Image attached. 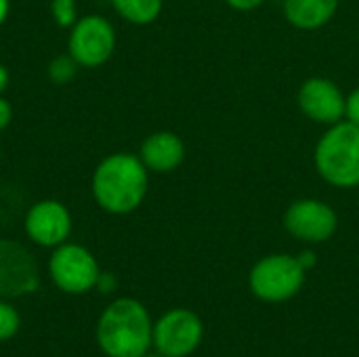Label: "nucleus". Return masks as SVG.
Returning <instances> with one entry per match:
<instances>
[{"mask_svg": "<svg viewBox=\"0 0 359 357\" xmlns=\"http://www.w3.org/2000/svg\"><path fill=\"white\" fill-rule=\"evenodd\" d=\"M149 189V170L139 156L118 151L103 158L90 179V191L101 210L128 215L137 210Z\"/></svg>", "mask_w": 359, "mask_h": 357, "instance_id": "obj_1", "label": "nucleus"}, {"mask_svg": "<svg viewBox=\"0 0 359 357\" xmlns=\"http://www.w3.org/2000/svg\"><path fill=\"white\" fill-rule=\"evenodd\" d=\"M97 343L107 357H141L154 347V322L130 297L111 301L97 322Z\"/></svg>", "mask_w": 359, "mask_h": 357, "instance_id": "obj_2", "label": "nucleus"}, {"mask_svg": "<svg viewBox=\"0 0 359 357\" xmlns=\"http://www.w3.org/2000/svg\"><path fill=\"white\" fill-rule=\"evenodd\" d=\"M320 177L341 189L359 185V126L347 120L332 124L316 145L313 154Z\"/></svg>", "mask_w": 359, "mask_h": 357, "instance_id": "obj_3", "label": "nucleus"}, {"mask_svg": "<svg viewBox=\"0 0 359 357\" xmlns=\"http://www.w3.org/2000/svg\"><path fill=\"white\" fill-rule=\"evenodd\" d=\"M307 269L292 255H269L248 276V286L259 301L284 303L297 297L305 284Z\"/></svg>", "mask_w": 359, "mask_h": 357, "instance_id": "obj_4", "label": "nucleus"}, {"mask_svg": "<svg viewBox=\"0 0 359 357\" xmlns=\"http://www.w3.org/2000/svg\"><path fill=\"white\" fill-rule=\"evenodd\" d=\"M48 276L61 292L84 295L97 288L101 269L88 248L63 242L61 246L53 248L48 259Z\"/></svg>", "mask_w": 359, "mask_h": 357, "instance_id": "obj_5", "label": "nucleus"}, {"mask_svg": "<svg viewBox=\"0 0 359 357\" xmlns=\"http://www.w3.org/2000/svg\"><path fill=\"white\" fill-rule=\"evenodd\" d=\"M116 50V29L101 15H84L69 27L67 53L80 67H99Z\"/></svg>", "mask_w": 359, "mask_h": 357, "instance_id": "obj_6", "label": "nucleus"}, {"mask_svg": "<svg viewBox=\"0 0 359 357\" xmlns=\"http://www.w3.org/2000/svg\"><path fill=\"white\" fill-rule=\"evenodd\" d=\"M204 339V324L191 309H170L154 324V347L162 357L191 356Z\"/></svg>", "mask_w": 359, "mask_h": 357, "instance_id": "obj_7", "label": "nucleus"}, {"mask_svg": "<svg viewBox=\"0 0 359 357\" xmlns=\"http://www.w3.org/2000/svg\"><path fill=\"white\" fill-rule=\"evenodd\" d=\"M284 227L292 238L301 242L320 244V242L330 240L337 234L339 217L334 208L328 206L326 202L305 198L288 206L284 215Z\"/></svg>", "mask_w": 359, "mask_h": 357, "instance_id": "obj_8", "label": "nucleus"}, {"mask_svg": "<svg viewBox=\"0 0 359 357\" xmlns=\"http://www.w3.org/2000/svg\"><path fill=\"white\" fill-rule=\"evenodd\" d=\"M40 274L32 252L13 240L0 238V297L17 299L34 292Z\"/></svg>", "mask_w": 359, "mask_h": 357, "instance_id": "obj_9", "label": "nucleus"}, {"mask_svg": "<svg viewBox=\"0 0 359 357\" xmlns=\"http://www.w3.org/2000/svg\"><path fill=\"white\" fill-rule=\"evenodd\" d=\"M23 229L36 246L57 248L72 234V215L59 200H40L25 213Z\"/></svg>", "mask_w": 359, "mask_h": 357, "instance_id": "obj_10", "label": "nucleus"}, {"mask_svg": "<svg viewBox=\"0 0 359 357\" xmlns=\"http://www.w3.org/2000/svg\"><path fill=\"white\" fill-rule=\"evenodd\" d=\"M345 95L326 78H309L299 88L301 112L318 124H337L345 118Z\"/></svg>", "mask_w": 359, "mask_h": 357, "instance_id": "obj_11", "label": "nucleus"}, {"mask_svg": "<svg viewBox=\"0 0 359 357\" xmlns=\"http://www.w3.org/2000/svg\"><path fill=\"white\" fill-rule=\"evenodd\" d=\"M139 158L147 170L166 175V173L177 170L183 164L185 145L179 135H175L170 130H158V133H151L143 141Z\"/></svg>", "mask_w": 359, "mask_h": 357, "instance_id": "obj_12", "label": "nucleus"}, {"mask_svg": "<svg viewBox=\"0 0 359 357\" xmlns=\"http://www.w3.org/2000/svg\"><path fill=\"white\" fill-rule=\"evenodd\" d=\"M341 0H284V17L297 29H320L339 11Z\"/></svg>", "mask_w": 359, "mask_h": 357, "instance_id": "obj_13", "label": "nucleus"}, {"mask_svg": "<svg viewBox=\"0 0 359 357\" xmlns=\"http://www.w3.org/2000/svg\"><path fill=\"white\" fill-rule=\"evenodd\" d=\"M114 11L133 25L154 23L164 6V0H111Z\"/></svg>", "mask_w": 359, "mask_h": 357, "instance_id": "obj_14", "label": "nucleus"}, {"mask_svg": "<svg viewBox=\"0 0 359 357\" xmlns=\"http://www.w3.org/2000/svg\"><path fill=\"white\" fill-rule=\"evenodd\" d=\"M78 61L67 53V55H59L55 57L50 63H48V78L55 82V84H67L74 80V76L78 74Z\"/></svg>", "mask_w": 359, "mask_h": 357, "instance_id": "obj_15", "label": "nucleus"}, {"mask_svg": "<svg viewBox=\"0 0 359 357\" xmlns=\"http://www.w3.org/2000/svg\"><path fill=\"white\" fill-rule=\"evenodd\" d=\"M50 13L59 27H72L78 21L76 0H50Z\"/></svg>", "mask_w": 359, "mask_h": 357, "instance_id": "obj_16", "label": "nucleus"}, {"mask_svg": "<svg viewBox=\"0 0 359 357\" xmlns=\"http://www.w3.org/2000/svg\"><path fill=\"white\" fill-rule=\"evenodd\" d=\"M19 326H21V320H19L17 309L11 303L0 301V341L13 339L19 332Z\"/></svg>", "mask_w": 359, "mask_h": 357, "instance_id": "obj_17", "label": "nucleus"}, {"mask_svg": "<svg viewBox=\"0 0 359 357\" xmlns=\"http://www.w3.org/2000/svg\"><path fill=\"white\" fill-rule=\"evenodd\" d=\"M345 118L347 122L359 126V88L351 90V95L345 99Z\"/></svg>", "mask_w": 359, "mask_h": 357, "instance_id": "obj_18", "label": "nucleus"}, {"mask_svg": "<svg viewBox=\"0 0 359 357\" xmlns=\"http://www.w3.org/2000/svg\"><path fill=\"white\" fill-rule=\"evenodd\" d=\"M11 120H13V107H11V103L0 95V130H4V128L11 124Z\"/></svg>", "mask_w": 359, "mask_h": 357, "instance_id": "obj_19", "label": "nucleus"}, {"mask_svg": "<svg viewBox=\"0 0 359 357\" xmlns=\"http://www.w3.org/2000/svg\"><path fill=\"white\" fill-rule=\"evenodd\" d=\"M231 8H236V11H255V8H259L265 0H225Z\"/></svg>", "mask_w": 359, "mask_h": 357, "instance_id": "obj_20", "label": "nucleus"}, {"mask_svg": "<svg viewBox=\"0 0 359 357\" xmlns=\"http://www.w3.org/2000/svg\"><path fill=\"white\" fill-rule=\"evenodd\" d=\"M97 288L103 290V292L114 290V288H116V278L109 276V274H101V276H99V282H97Z\"/></svg>", "mask_w": 359, "mask_h": 357, "instance_id": "obj_21", "label": "nucleus"}, {"mask_svg": "<svg viewBox=\"0 0 359 357\" xmlns=\"http://www.w3.org/2000/svg\"><path fill=\"white\" fill-rule=\"evenodd\" d=\"M297 259L301 261V265H303L305 269H313V267H316V263H318V257H316V252H311V250L301 252Z\"/></svg>", "mask_w": 359, "mask_h": 357, "instance_id": "obj_22", "label": "nucleus"}, {"mask_svg": "<svg viewBox=\"0 0 359 357\" xmlns=\"http://www.w3.org/2000/svg\"><path fill=\"white\" fill-rule=\"evenodd\" d=\"M8 80H11V76H8V69L0 63V95L6 90V86H8Z\"/></svg>", "mask_w": 359, "mask_h": 357, "instance_id": "obj_23", "label": "nucleus"}, {"mask_svg": "<svg viewBox=\"0 0 359 357\" xmlns=\"http://www.w3.org/2000/svg\"><path fill=\"white\" fill-rule=\"evenodd\" d=\"M8 11H11V2H8V0H0V25L6 21Z\"/></svg>", "mask_w": 359, "mask_h": 357, "instance_id": "obj_24", "label": "nucleus"}, {"mask_svg": "<svg viewBox=\"0 0 359 357\" xmlns=\"http://www.w3.org/2000/svg\"><path fill=\"white\" fill-rule=\"evenodd\" d=\"M141 357H156V356H149V353H145V356H141Z\"/></svg>", "mask_w": 359, "mask_h": 357, "instance_id": "obj_25", "label": "nucleus"}]
</instances>
